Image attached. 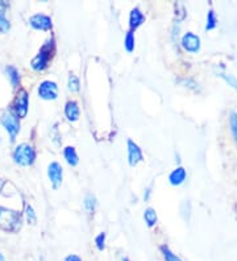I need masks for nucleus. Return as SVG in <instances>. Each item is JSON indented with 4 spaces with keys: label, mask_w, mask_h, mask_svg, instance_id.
Masks as SVG:
<instances>
[{
    "label": "nucleus",
    "mask_w": 237,
    "mask_h": 261,
    "mask_svg": "<svg viewBox=\"0 0 237 261\" xmlns=\"http://www.w3.org/2000/svg\"><path fill=\"white\" fill-rule=\"evenodd\" d=\"M0 261H6V258H4V256L0 253Z\"/></svg>",
    "instance_id": "30"
},
{
    "label": "nucleus",
    "mask_w": 237,
    "mask_h": 261,
    "mask_svg": "<svg viewBox=\"0 0 237 261\" xmlns=\"http://www.w3.org/2000/svg\"><path fill=\"white\" fill-rule=\"evenodd\" d=\"M135 45H136V40H135V35H133L132 31L125 35V38H124V46H125L126 51H133L135 49Z\"/></svg>",
    "instance_id": "19"
},
{
    "label": "nucleus",
    "mask_w": 237,
    "mask_h": 261,
    "mask_svg": "<svg viewBox=\"0 0 237 261\" xmlns=\"http://www.w3.org/2000/svg\"><path fill=\"white\" fill-rule=\"evenodd\" d=\"M161 252H162V255H164L165 261H182V258L178 257V256L175 255V253L169 248V247H166V245H162Z\"/></svg>",
    "instance_id": "18"
},
{
    "label": "nucleus",
    "mask_w": 237,
    "mask_h": 261,
    "mask_svg": "<svg viewBox=\"0 0 237 261\" xmlns=\"http://www.w3.org/2000/svg\"><path fill=\"white\" fill-rule=\"evenodd\" d=\"M229 125H231L232 135H233L234 141H236L237 144V114L233 111L229 114Z\"/></svg>",
    "instance_id": "23"
},
{
    "label": "nucleus",
    "mask_w": 237,
    "mask_h": 261,
    "mask_svg": "<svg viewBox=\"0 0 237 261\" xmlns=\"http://www.w3.org/2000/svg\"><path fill=\"white\" fill-rule=\"evenodd\" d=\"M218 25V17H216V13L214 10H209L207 12V24H205V29L207 31H212L215 29Z\"/></svg>",
    "instance_id": "17"
},
{
    "label": "nucleus",
    "mask_w": 237,
    "mask_h": 261,
    "mask_svg": "<svg viewBox=\"0 0 237 261\" xmlns=\"http://www.w3.org/2000/svg\"><path fill=\"white\" fill-rule=\"evenodd\" d=\"M29 24L37 31H50L53 27L51 19L44 13H36L29 19Z\"/></svg>",
    "instance_id": "9"
},
{
    "label": "nucleus",
    "mask_w": 237,
    "mask_h": 261,
    "mask_svg": "<svg viewBox=\"0 0 237 261\" xmlns=\"http://www.w3.org/2000/svg\"><path fill=\"white\" fill-rule=\"evenodd\" d=\"M10 29V22L4 17V15L0 12V32H7Z\"/></svg>",
    "instance_id": "26"
},
{
    "label": "nucleus",
    "mask_w": 237,
    "mask_h": 261,
    "mask_svg": "<svg viewBox=\"0 0 237 261\" xmlns=\"http://www.w3.org/2000/svg\"><path fill=\"white\" fill-rule=\"evenodd\" d=\"M65 261H82V258L76 255H69L66 258H65Z\"/></svg>",
    "instance_id": "27"
},
{
    "label": "nucleus",
    "mask_w": 237,
    "mask_h": 261,
    "mask_svg": "<svg viewBox=\"0 0 237 261\" xmlns=\"http://www.w3.org/2000/svg\"><path fill=\"white\" fill-rule=\"evenodd\" d=\"M53 51H54V40L53 38H50V40H47V41L42 45L40 51L37 53V56L32 60L31 62L32 69L36 71L45 70V69L47 67V64H49V60L51 58Z\"/></svg>",
    "instance_id": "2"
},
{
    "label": "nucleus",
    "mask_w": 237,
    "mask_h": 261,
    "mask_svg": "<svg viewBox=\"0 0 237 261\" xmlns=\"http://www.w3.org/2000/svg\"><path fill=\"white\" fill-rule=\"evenodd\" d=\"M144 220H145V223L148 227H154L158 222L155 210H153V208H150V207L146 208V210L144 211Z\"/></svg>",
    "instance_id": "16"
},
{
    "label": "nucleus",
    "mask_w": 237,
    "mask_h": 261,
    "mask_svg": "<svg viewBox=\"0 0 237 261\" xmlns=\"http://www.w3.org/2000/svg\"><path fill=\"white\" fill-rule=\"evenodd\" d=\"M63 157L66 160V163L70 166H76L79 163L78 153H76L75 148L74 147H66L63 149Z\"/></svg>",
    "instance_id": "15"
},
{
    "label": "nucleus",
    "mask_w": 237,
    "mask_h": 261,
    "mask_svg": "<svg viewBox=\"0 0 237 261\" xmlns=\"http://www.w3.org/2000/svg\"><path fill=\"white\" fill-rule=\"evenodd\" d=\"M67 86H69V90L71 93H78L79 90H81V82H79L78 76L74 75V74H70Z\"/></svg>",
    "instance_id": "20"
},
{
    "label": "nucleus",
    "mask_w": 237,
    "mask_h": 261,
    "mask_svg": "<svg viewBox=\"0 0 237 261\" xmlns=\"http://www.w3.org/2000/svg\"><path fill=\"white\" fill-rule=\"evenodd\" d=\"M38 96L44 100H56L58 96V86L53 81H44L38 86Z\"/></svg>",
    "instance_id": "6"
},
{
    "label": "nucleus",
    "mask_w": 237,
    "mask_h": 261,
    "mask_svg": "<svg viewBox=\"0 0 237 261\" xmlns=\"http://www.w3.org/2000/svg\"><path fill=\"white\" fill-rule=\"evenodd\" d=\"M145 22V16L140 8H133L129 15V27L130 29H137L140 25Z\"/></svg>",
    "instance_id": "13"
},
{
    "label": "nucleus",
    "mask_w": 237,
    "mask_h": 261,
    "mask_svg": "<svg viewBox=\"0 0 237 261\" xmlns=\"http://www.w3.org/2000/svg\"><path fill=\"white\" fill-rule=\"evenodd\" d=\"M22 217L19 211L0 207V229L6 232H17L21 227Z\"/></svg>",
    "instance_id": "1"
},
{
    "label": "nucleus",
    "mask_w": 237,
    "mask_h": 261,
    "mask_svg": "<svg viewBox=\"0 0 237 261\" xmlns=\"http://www.w3.org/2000/svg\"><path fill=\"white\" fill-rule=\"evenodd\" d=\"M79 115H81V111H79L78 103L75 100L67 102L66 106H65V116L67 118V120L76 121L79 119Z\"/></svg>",
    "instance_id": "12"
},
{
    "label": "nucleus",
    "mask_w": 237,
    "mask_h": 261,
    "mask_svg": "<svg viewBox=\"0 0 237 261\" xmlns=\"http://www.w3.org/2000/svg\"><path fill=\"white\" fill-rule=\"evenodd\" d=\"M187 173L186 169L182 168V166H178L177 169H174L173 172L169 175V182H170L173 186H180L186 181Z\"/></svg>",
    "instance_id": "11"
},
{
    "label": "nucleus",
    "mask_w": 237,
    "mask_h": 261,
    "mask_svg": "<svg viewBox=\"0 0 237 261\" xmlns=\"http://www.w3.org/2000/svg\"><path fill=\"white\" fill-rule=\"evenodd\" d=\"M0 143H2V140H0Z\"/></svg>",
    "instance_id": "32"
},
{
    "label": "nucleus",
    "mask_w": 237,
    "mask_h": 261,
    "mask_svg": "<svg viewBox=\"0 0 237 261\" xmlns=\"http://www.w3.org/2000/svg\"><path fill=\"white\" fill-rule=\"evenodd\" d=\"M25 215H27V220H28V223L31 224H35L36 223V214L32 208V206L27 204L25 206Z\"/></svg>",
    "instance_id": "25"
},
{
    "label": "nucleus",
    "mask_w": 237,
    "mask_h": 261,
    "mask_svg": "<svg viewBox=\"0 0 237 261\" xmlns=\"http://www.w3.org/2000/svg\"><path fill=\"white\" fill-rule=\"evenodd\" d=\"M150 194H152V191H150V188L146 189L145 194H144V199H145V201H149V198H150Z\"/></svg>",
    "instance_id": "28"
},
{
    "label": "nucleus",
    "mask_w": 237,
    "mask_h": 261,
    "mask_svg": "<svg viewBox=\"0 0 237 261\" xmlns=\"http://www.w3.org/2000/svg\"><path fill=\"white\" fill-rule=\"evenodd\" d=\"M6 74L8 76V80H10L11 85H12L15 89H17L20 85V73L17 70V67H15L13 65H8L6 67Z\"/></svg>",
    "instance_id": "14"
},
{
    "label": "nucleus",
    "mask_w": 237,
    "mask_h": 261,
    "mask_svg": "<svg viewBox=\"0 0 237 261\" xmlns=\"http://www.w3.org/2000/svg\"><path fill=\"white\" fill-rule=\"evenodd\" d=\"M29 110V95L27 90H19L13 100V114L17 118H25Z\"/></svg>",
    "instance_id": "5"
},
{
    "label": "nucleus",
    "mask_w": 237,
    "mask_h": 261,
    "mask_svg": "<svg viewBox=\"0 0 237 261\" xmlns=\"http://www.w3.org/2000/svg\"><path fill=\"white\" fill-rule=\"evenodd\" d=\"M0 123H2V125H3L4 128H6L7 134L10 135V140L12 141V143H15L16 136H17L20 132L19 118H17L13 112L7 111L0 116Z\"/></svg>",
    "instance_id": "4"
},
{
    "label": "nucleus",
    "mask_w": 237,
    "mask_h": 261,
    "mask_svg": "<svg viewBox=\"0 0 237 261\" xmlns=\"http://www.w3.org/2000/svg\"><path fill=\"white\" fill-rule=\"evenodd\" d=\"M144 160L142 152L140 147L135 141L128 140V161H129L130 166H136L137 164L141 163Z\"/></svg>",
    "instance_id": "10"
},
{
    "label": "nucleus",
    "mask_w": 237,
    "mask_h": 261,
    "mask_svg": "<svg viewBox=\"0 0 237 261\" xmlns=\"http://www.w3.org/2000/svg\"><path fill=\"white\" fill-rule=\"evenodd\" d=\"M83 204H85L86 210L92 213V211L95 210V207H96V198H95L92 194H87L85 197V202H83Z\"/></svg>",
    "instance_id": "21"
},
{
    "label": "nucleus",
    "mask_w": 237,
    "mask_h": 261,
    "mask_svg": "<svg viewBox=\"0 0 237 261\" xmlns=\"http://www.w3.org/2000/svg\"><path fill=\"white\" fill-rule=\"evenodd\" d=\"M121 261H129V258H128V257H124Z\"/></svg>",
    "instance_id": "31"
},
{
    "label": "nucleus",
    "mask_w": 237,
    "mask_h": 261,
    "mask_svg": "<svg viewBox=\"0 0 237 261\" xmlns=\"http://www.w3.org/2000/svg\"><path fill=\"white\" fill-rule=\"evenodd\" d=\"M95 244H96V247H98L99 251H103L106 247V233L101 232L99 233L96 238H95Z\"/></svg>",
    "instance_id": "24"
},
{
    "label": "nucleus",
    "mask_w": 237,
    "mask_h": 261,
    "mask_svg": "<svg viewBox=\"0 0 237 261\" xmlns=\"http://www.w3.org/2000/svg\"><path fill=\"white\" fill-rule=\"evenodd\" d=\"M47 177H49V181H50V184L53 185L54 189L60 188L61 184H62L63 177L62 166L58 163H56V161L49 164V166H47Z\"/></svg>",
    "instance_id": "7"
},
{
    "label": "nucleus",
    "mask_w": 237,
    "mask_h": 261,
    "mask_svg": "<svg viewBox=\"0 0 237 261\" xmlns=\"http://www.w3.org/2000/svg\"><path fill=\"white\" fill-rule=\"evenodd\" d=\"M3 185H4V179L0 178V190H2V188H3Z\"/></svg>",
    "instance_id": "29"
},
{
    "label": "nucleus",
    "mask_w": 237,
    "mask_h": 261,
    "mask_svg": "<svg viewBox=\"0 0 237 261\" xmlns=\"http://www.w3.org/2000/svg\"><path fill=\"white\" fill-rule=\"evenodd\" d=\"M36 150L29 144H19L12 153L13 161L20 166H31L36 161Z\"/></svg>",
    "instance_id": "3"
},
{
    "label": "nucleus",
    "mask_w": 237,
    "mask_h": 261,
    "mask_svg": "<svg viewBox=\"0 0 237 261\" xmlns=\"http://www.w3.org/2000/svg\"><path fill=\"white\" fill-rule=\"evenodd\" d=\"M218 76L223 78V80H224L225 82L229 85V86L233 87V89L237 91V78L236 76L232 75V74H227V73H218Z\"/></svg>",
    "instance_id": "22"
},
{
    "label": "nucleus",
    "mask_w": 237,
    "mask_h": 261,
    "mask_svg": "<svg viewBox=\"0 0 237 261\" xmlns=\"http://www.w3.org/2000/svg\"><path fill=\"white\" fill-rule=\"evenodd\" d=\"M180 44H182L185 50L190 51V53H196V51L200 50V37L193 32L185 33Z\"/></svg>",
    "instance_id": "8"
}]
</instances>
